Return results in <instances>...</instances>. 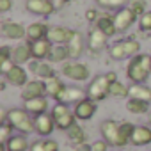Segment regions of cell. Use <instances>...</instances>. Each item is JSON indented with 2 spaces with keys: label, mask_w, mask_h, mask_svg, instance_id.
Listing matches in <instances>:
<instances>
[{
  "label": "cell",
  "mask_w": 151,
  "mask_h": 151,
  "mask_svg": "<svg viewBox=\"0 0 151 151\" xmlns=\"http://www.w3.org/2000/svg\"><path fill=\"white\" fill-rule=\"evenodd\" d=\"M151 75V53H139L130 59L126 66V77L132 84H146Z\"/></svg>",
  "instance_id": "1"
},
{
  "label": "cell",
  "mask_w": 151,
  "mask_h": 151,
  "mask_svg": "<svg viewBox=\"0 0 151 151\" xmlns=\"http://www.w3.org/2000/svg\"><path fill=\"white\" fill-rule=\"evenodd\" d=\"M4 121H9L20 133L29 135L34 132V116L29 114L25 109H9Z\"/></svg>",
  "instance_id": "2"
},
{
  "label": "cell",
  "mask_w": 151,
  "mask_h": 151,
  "mask_svg": "<svg viewBox=\"0 0 151 151\" xmlns=\"http://www.w3.org/2000/svg\"><path fill=\"white\" fill-rule=\"evenodd\" d=\"M50 114L53 116L57 128H59V130H62V132H68L75 123L78 121V119H77V116H75V112L69 109V105L60 103V101H57V103L52 107V112H50Z\"/></svg>",
  "instance_id": "3"
},
{
  "label": "cell",
  "mask_w": 151,
  "mask_h": 151,
  "mask_svg": "<svg viewBox=\"0 0 151 151\" xmlns=\"http://www.w3.org/2000/svg\"><path fill=\"white\" fill-rule=\"evenodd\" d=\"M110 82L107 78V75H98V77H94L89 86H87V96L94 101H101L105 100L107 96H110Z\"/></svg>",
  "instance_id": "4"
},
{
  "label": "cell",
  "mask_w": 151,
  "mask_h": 151,
  "mask_svg": "<svg viewBox=\"0 0 151 151\" xmlns=\"http://www.w3.org/2000/svg\"><path fill=\"white\" fill-rule=\"evenodd\" d=\"M60 73L64 75L66 78L73 80V82H86V80H89V77H91L89 66L84 64V62H77V60H73V62H64Z\"/></svg>",
  "instance_id": "5"
},
{
  "label": "cell",
  "mask_w": 151,
  "mask_h": 151,
  "mask_svg": "<svg viewBox=\"0 0 151 151\" xmlns=\"http://www.w3.org/2000/svg\"><path fill=\"white\" fill-rule=\"evenodd\" d=\"M100 132H101L103 140H107L110 146L123 147V144H121V123H117L114 119H105L100 124Z\"/></svg>",
  "instance_id": "6"
},
{
  "label": "cell",
  "mask_w": 151,
  "mask_h": 151,
  "mask_svg": "<svg viewBox=\"0 0 151 151\" xmlns=\"http://www.w3.org/2000/svg\"><path fill=\"white\" fill-rule=\"evenodd\" d=\"M57 128L55 124V119L52 114H41V116H36L34 117V133H37L39 137L46 139L53 133V130Z\"/></svg>",
  "instance_id": "7"
},
{
  "label": "cell",
  "mask_w": 151,
  "mask_h": 151,
  "mask_svg": "<svg viewBox=\"0 0 151 151\" xmlns=\"http://www.w3.org/2000/svg\"><path fill=\"white\" fill-rule=\"evenodd\" d=\"M135 22H139V18H137V14L130 7H121L114 14V23H116L117 32H126Z\"/></svg>",
  "instance_id": "8"
},
{
  "label": "cell",
  "mask_w": 151,
  "mask_h": 151,
  "mask_svg": "<svg viewBox=\"0 0 151 151\" xmlns=\"http://www.w3.org/2000/svg\"><path fill=\"white\" fill-rule=\"evenodd\" d=\"M43 96H46V82L41 78L29 80L25 84V87L22 89V100L23 101L34 100V98H43Z\"/></svg>",
  "instance_id": "9"
},
{
  "label": "cell",
  "mask_w": 151,
  "mask_h": 151,
  "mask_svg": "<svg viewBox=\"0 0 151 151\" xmlns=\"http://www.w3.org/2000/svg\"><path fill=\"white\" fill-rule=\"evenodd\" d=\"M25 9L36 16H50L57 11V7L53 6L52 0H27L25 2Z\"/></svg>",
  "instance_id": "10"
},
{
  "label": "cell",
  "mask_w": 151,
  "mask_h": 151,
  "mask_svg": "<svg viewBox=\"0 0 151 151\" xmlns=\"http://www.w3.org/2000/svg\"><path fill=\"white\" fill-rule=\"evenodd\" d=\"M96 103H98V101L91 100L89 96L84 98L82 101H78L77 105H75V109H73L77 119H78V121H91V119L94 117V114H96V109H98Z\"/></svg>",
  "instance_id": "11"
},
{
  "label": "cell",
  "mask_w": 151,
  "mask_h": 151,
  "mask_svg": "<svg viewBox=\"0 0 151 151\" xmlns=\"http://www.w3.org/2000/svg\"><path fill=\"white\" fill-rule=\"evenodd\" d=\"M0 30H2V36L7 37V39L20 41V39L27 37V27H23V25L18 23V22L6 20V22H2V25H0Z\"/></svg>",
  "instance_id": "12"
},
{
  "label": "cell",
  "mask_w": 151,
  "mask_h": 151,
  "mask_svg": "<svg viewBox=\"0 0 151 151\" xmlns=\"http://www.w3.org/2000/svg\"><path fill=\"white\" fill-rule=\"evenodd\" d=\"M84 98H87V91L77 86H66V89L60 93V96L57 98V101L66 103V105H77L78 101H82Z\"/></svg>",
  "instance_id": "13"
},
{
  "label": "cell",
  "mask_w": 151,
  "mask_h": 151,
  "mask_svg": "<svg viewBox=\"0 0 151 151\" xmlns=\"http://www.w3.org/2000/svg\"><path fill=\"white\" fill-rule=\"evenodd\" d=\"M4 78L7 84L14 86V87H25V84L29 82V75H27V69L22 66V64H14L6 75Z\"/></svg>",
  "instance_id": "14"
},
{
  "label": "cell",
  "mask_w": 151,
  "mask_h": 151,
  "mask_svg": "<svg viewBox=\"0 0 151 151\" xmlns=\"http://www.w3.org/2000/svg\"><path fill=\"white\" fill-rule=\"evenodd\" d=\"M107 43H109V36L105 32H101L98 27H93L89 36H87V48L93 53H98L103 48H107Z\"/></svg>",
  "instance_id": "15"
},
{
  "label": "cell",
  "mask_w": 151,
  "mask_h": 151,
  "mask_svg": "<svg viewBox=\"0 0 151 151\" xmlns=\"http://www.w3.org/2000/svg\"><path fill=\"white\" fill-rule=\"evenodd\" d=\"M30 43V50H32V57L36 60H45V59H50V53H52V48H53V43L46 37V39H39V41H29Z\"/></svg>",
  "instance_id": "16"
},
{
  "label": "cell",
  "mask_w": 151,
  "mask_h": 151,
  "mask_svg": "<svg viewBox=\"0 0 151 151\" xmlns=\"http://www.w3.org/2000/svg\"><path fill=\"white\" fill-rule=\"evenodd\" d=\"M71 36H73V30L68 29V27H62V25L50 27V32H48V39L53 45H68Z\"/></svg>",
  "instance_id": "17"
},
{
  "label": "cell",
  "mask_w": 151,
  "mask_h": 151,
  "mask_svg": "<svg viewBox=\"0 0 151 151\" xmlns=\"http://www.w3.org/2000/svg\"><path fill=\"white\" fill-rule=\"evenodd\" d=\"M68 48H69V55H71V59H80V55L84 53V50H86V41H84V36H82V32H78V30H73V36H71V39L68 41Z\"/></svg>",
  "instance_id": "18"
},
{
  "label": "cell",
  "mask_w": 151,
  "mask_h": 151,
  "mask_svg": "<svg viewBox=\"0 0 151 151\" xmlns=\"http://www.w3.org/2000/svg\"><path fill=\"white\" fill-rule=\"evenodd\" d=\"M50 32V25L45 22H36L30 23L27 27V41H39V39H46Z\"/></svg>",
  "instance_id": "19"
},
{
  "label": "cell",
  "mask_w": 151,
  "mask_h": 151,
  "mask_svg": "<svg viewBox=\"0 0 151 151\" xmlns=\"http://www.w3.org/2000/svg\"><path fill=\"white\" fill-rule=\"evenodd\" d=\"M23 109L29 114H32L34 117L41 116V114H46L48 112V100H46V96H43V98H34V100L23 101Z\"/></svg>",
  "instance_id": "20"
},
{
  "label": "cell",
  "mask_w": 151,
  "mask_h": 151,
  "mask_svg": "<svg viewBox=\"0 0 151 151\" xmlns=\"http://www.w3.org/2000/svg\"><path fill=\"white\" fill-rule=\"evenodd\" d=\"M30 59H34L32 57V50H30V43L27 41V43H20V45H16L14 48H13V60L16 62V64H27V62H30Z\"/></svg>",
  "instance_id": "21"
},
{
  "label": "cell",
  "mask_w": 151,
  "mask_h": 151,
  "mask_svg": "<svg viewBox=\"0 0 151 151\" xmlns=\"http://www.w3.org/2000/svg\"><path fill=\"white\" fill-rule=\"evenodd\" d=\"M130 142L133 146H147V144H151V126H146V124L135 126V132H133Z\"/></svg>",
  "instance_id": "22"
},
{
  "label": "cell",
  "mask_w": 151,
  "mask_h": 151,
  "mask_svg": "<svg viewBox=\"0 0 151 151\" xmlns=\"http://www.w3.org/2000/svg\"><path fill=\"white\" fill-rule=\"evenodd\" d=\"M32 73L36 75V78H41V80H48V78H52V77L57 75L53 66L50 62H46V60H36L32 64Z\"/></svg>",
  "instance_id": "23"
},
{
  "label": "cell",
  "mask_w": 151,
  "mask_h": 151,
  "mask_svg": "<svg viewBox=\"0 0 151 151\" xmlns=\"http://www.w3.org/2000/svg\"><path fill=\"white\" fill-rule=\"evenodd\" d=\"M4 151H29L30 149V144L27 140V135L25 133H18V135H13L6 146H2Z\"/></svg>",
  "instance_id": "24"
},
{
  "label": "cell",
  "mask_w": 151,
  "mask_h": 151,
  "mask_svg": "<svg viewBox=\"0 0 151 151\" xmlns=\"http://www.w3.org/2000/svg\"><path fill=\"white\" fill-rule=\"evenodd\" d=\"M94 27H98L101 32H105L109 37H112L114 34H117V29H116V23H114V16L110 14H100V18L96 20Z\"/></svg>",
  "instance_id": "25"
},
{
  "label": "cell",
  "mask_w": 151,
  "mask_h": 151,
  "mask_svg": "<svg viewBox=\"0 0 151 151\" xmlns=\"http://www.w3.org/2000/svg\"><path fill=\"white\" fill-rule=\"evenodd\" d=\"M46 82V96L48 98H53L55 101H57V98L60 96V93L66 89V86H64V82L57 77H52V78H48V80H45Z\"/></svg>",
  "instance_id": "26"
},
{
  "label": "cell",
  "mask_w": 151,
  "mask_h": 151,
  "mask_svg": "<svg viewBox=\"0 0 151 151\" xmlns=\"http://www.w3.org/2000/svg\"><path fill=\"white\" fill-rule=\"evenodd\" d=\"M130 98H137V100L151 103V87L146 84H132L130 86Z\"/></svg>",
  "instance_id": "27"
},
{
  "label": "cell",
  "mask_w": 151,
  "mask_h": 151,
  "mask_svg": "<svg viewBox=\"0 0 151 151\" xmlns=\"http://www.w3.org/2000/svg\"><path fill=\"white\" fill-rule=\"evenodd\" d=\"M66 133H68V139H69L75 146H80V144H86V142H87V133L84 132V128H82L78 123H75Z\"/></svg>",
  "instance_id": "28"
},
{
  "label": "cell",
  "mask_w": 151,
  "mask_h": 151,
  "mask_svg": "<svg viewBox=\"0 0 151 151\" xmlns=\"http://www.w3.org/2000/svg\"><path fill=\"white\" fill-rule=\"evenodd\" d=\"M149 105L151 103H147V101H142V100H137V98H128V101H126V110L130 112V114H146V112H149L151 109H149Z\"/></svg>",
  "instance_id": "29"
},
{
  "label": "cell",
  "mask_w": 151,
  "mask_h": 151,
  "mask_svg": "<svg viewBox=\"0 0 151 151\" xmlns=\"http://www.w3.org/2000/svg\"><path fill=\"white\" fill-rule=\"evenodd\" d=\"M68 59H71L68 45H53L52 53H50V60L52 62H66Z\"/></svg>",
  "instance_id": "30"
},
{
  "label": "cell",
  "mask_w": 151,
  "mask_h": 151,
  "mask_svg": "<svg viewBox=\"0 0 151 151\" xmlns=\"http://www.w3.org/2000/svg\"><path fill=\"white\" fill-rule=\"evenodd\" d=\"M109 55H110V59H114V60H123V59L128 57V55H126V50H124V45H123V39H121V41H116L114 45L109 46Z\"/></svg>",
  "instance_id": "31"
},
{
  "label": "cell",
  "mask_w": 151,
  "mask_h": 151,
  "mask_svg": "<svg viewBox=\"0 0 151 151\" xmlns=\"http://www.w3.org/2000/svg\"><path fill=\"white\" fill-rule=\"evenodd\" d=\"M110 96L114 98H130V86H124L123 82H114L110 86Z\"/></svg>",
  "instance_id": "32"
},
{
  "label": "cell",
  "mask_w": 151,
  "mask_h": 151,
  "mask_svg": "<svg viewBox=\"0 0 151 151\" xmlns=\"http://www.w3.org/2000/svg\"><path fill=\"white\" fill-rule=\"evenodd\" d=\"M123 45H124L126 55H128L130 59L135 57V55H139V52H140V43H139L137 39H133V37H126V39H123Z\"/></svg>",
  "instance_id": "33"
},
{
  "label": "cell",
  "mask_w": 151,
  "mask_h": 151,
  "mask_svg": "<svg viewBox=\"0 0 151 151\" xmlns=\"http://www.w3.org/2000/svg\"><path fill=\"white\" fill-rule=\"evenodd\" d=\"M13 135H14V126L9 121H2V126H0V144L6 146Z\"/></svg>",
  "instance_id": "34"
},
{
  "label": "cell",
  "mask_w": 151,
  "mask_h": 151,
  "mask_svg": "<svg viewBox=\"0 0 151 151\" xmlns=\"http://www.w3.org/2000/svg\"><path fill=\"white\" fill-rule=\"evenodd\" d=\"M96 4H100V7L103 9H121L126 7L128 0H96Z\"/></svg>",
  "instance_id": "35"
},
{
  "label": "cell",
  "mask_w": 151,
  "mask_h": 151,
  "mask_svg": "<svg viewBox=\"0 0 151 151\" xmlns=\"http://www.w3.org/2000/svg\"><path fill=\"white\" fill-rule=\"evenodd\" d=\"M128 7L137 14V18H140V16L147 11V4H146V0H132Z\"/></svg>",
  "instance_id": "36"
},
{
  "label": "cell",
  "mask_w": 151,
  "mask_h": 151,
  "mask_svg": "<svg viewBox=\"0 0 151 151\" xmlns=\"http://www.w3.org/2000/svg\"><path fill=\"white\" fill-rule=\"evenodd\" d=\"M139 29L140 32H151V11H146L139 18Z\"/></svg>",
  "instance_id": "37"
},
{
  "label": "cell",
  "mask_w": 151,
  "mask_h": 151,
  "mask_svg": "<svg viewBox=\"0 0 151 151\" xmlns=\"http://www.w3.org/2000/svg\"><path fill=\"white\" fill-rule=\"evenodd\" d=\"M109 146L110 144L101 139V140H96V142L91 144V151H109Z\"/></svg>",
  "instance_id": "38"
},
{
  "label": "cell",
  "mask_w": 151,
  "mask_h": 151,
  "mask_svg": "<svg viewBox=\"0 0 151 151\" xmlns=\"http://www.w3.org/2000/svg\"><path fill=\"white\" fill-rule=\"evenodd\" d=\"M29 151H46V142H45V139L41 137L39 140L32 142V144H30V149H29Z\"/></svg>",
  "instance_id": "39"
},
{
  "label": "cell",
  "mask_w": 151,
  "mask_h": 151,
  "mask_svg": "<svg viewBox=\"0 0 151 151\" xmlns=\"http://www.w3.org/2000/svg\"><path fill=\"white\" fill-rule=\"evenodd\" d=\"M98 18H100V13H98L96 9H87V11H86V20H87V22L96 23Z\"/></svg>",
  "instance_id": "40"
},
{
  "label": "cell",
  "mask_w": 151,
  "mask_h": 151,
  "mask_svg": "<svg viewBox=\"0 0 151 151\" xmlns=\"http://www.w3.org/2000/svg\"><path fill=\"white\" fill-rule=\"evenodd\" d=\"M13 9V0H0V13H7Z\"/></svg>",
  "instance_id": "41"
},
{
  "label": "cell",
  "mask_w": 151,
  "mask_h": 151,
  "mask_svg": "<svg viewBox=\"0 0 151 151\" xmlns=\"http://www.w3.org/2000/svg\"><path fill=\"white\" fill-rule=\"evenodd\" d=\"M52 2H53V6H55L57 9H62L66 4H69V2H71V0H52Z\"/></svg>",
  "instance_id": "42"
},
{
  "label": "cell",
  "mask_w": 151,
  "mask_h": 151,
  "mask_svg": "<svg viewBox=\"0 0 151 151\" xmlns=\"http://www.w3.org/2000/svg\"><path fill=\"white\" fill-rule=\"evenodd\" d=\"M73 151H91V146L86 142V144H80V146H75Z\"/></svg>",
  "instance_id": "43"
},
{
  "label": "cell",
  "mask_w": 151,
  "mask_h": 151,
  "mask_svg": "<svg viewBox=\"0 0 151 151\" xmlns=\"http://www.w3.org/2000/svg\"><path fill=\"white\" fill-rule=\"evenodd\" d=\"M105 75H107V78H109V82H110V84L117 82V75H116L114 71H109V73H105Z\"/></svg>",
  "instance_id": "44"
},
{
  "label": "cell",
  "mask_w": 151,
  "mask_h": 151,
  "mask_svg": "<svg viewBox=\"0 0 151 151\" xmlns=\"http://www.w3.org/2000/svg\"><path fill=\"white\" fill-rule=\"evenodd\" d=\"M149 124H151V110H149Z\"/></svg>",
  "instance_id": "45"
}]
</instances>
